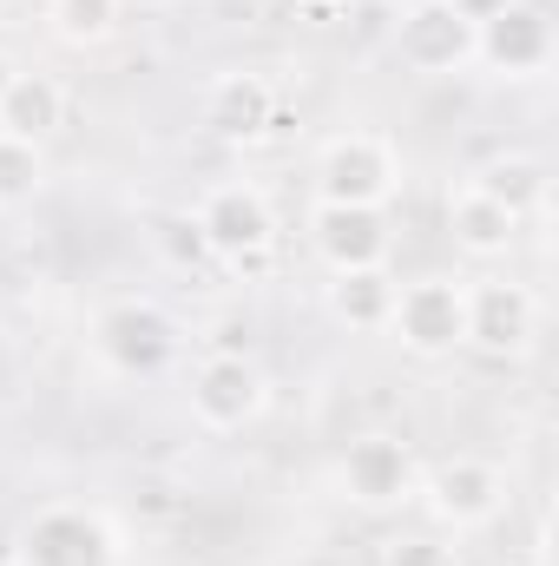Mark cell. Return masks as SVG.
I'll return each mask as SVG.
<instances>
[{"mask_svg": "<svg viewBox=\"0 0 559 566\" xmlns=\"http://www.w3.org/2000/svg\"><path fill=\"white\" fill-rule=\"evenodd\" d=\"M7 566H126V534L86 501H46L20 521Z\"/></svg>", "mask_w": 559, "mask_h": 566, "instance_id": "obj_2", "label": "cell"}, {"mask_svg": "<svg viewBox=\"0 0 559 566\" xmlns=\"http://www.w3.org/2000/svg\"><path fill=\"white\" fill-rule=\"evenodd\" d=\"M559 53L553 13L540 0H507L500 13H487L474 27V66H487L494 80H540Z\"/></svg>", "mask_w": 559, "mask_h": 566, "instance_id": "obj_9", "label": "cell"}, {"mask_svg": "<svg viewBox=\"0 0 559 566\" xmlns=\"http://www.w3.org/2000/svg\"><path fill=\"white\" fill-rule=\"evenodd\" d=\"M191 422L204 434H244L271 409V376L257 356H224V349H204L191 363Z\"/></svg>", "mask_w": 559, "mask_h": 566, "instance_id": "obj_7", "label": "cell"}, {"mask_svg": "<svg viewBox=\"0 0 559 566\" xmlns=\"http://www.w3.org/2000/svg\"><path fill=\"white\" fill-rule=\"evenodd\" d=\"M389 336H395L409 356H421V363H441V356L467 349V277L395 283Z\"/></svg>", "mask_w": 559, "mask_h": 566, "instance_id": "obj_8", "label": "cell"}, {"mask_svg": "<svg viewBox=\"0 0 559 566\" xmlns=\"http://www.w3.org/2000/svg\"><path fill=\"white\" fill-rule=\"evenodd\" d=\"M474 185H481L487 198H500L514 218H527V211L547 205V165H540L534 151H500V158H487V165L474 171Z\"/></svg>", "mask_w": 559, "mask_h": 566, "instance_id": "obj_17", "label": "cell"}, {"mask_svg": "<svg viewBox=\"0 0 559 566\" xmlns=\"http://www.w3.org/2000/svg\"><path fill=\"white\" fill-rule=\"evenodd\" d=\"M520 224L527 218H514L500 198H487L474 178L447 198V238L467 251V258H481V264H494V258H507L514 244H520Z\"/></svg>", "mask_w": 559, "mask_h": 566, "instance_id": "obj_14", "label": "cell"}, {"mask_svg": "<svg viewBox=\"0 0 559 566\" xmlns=\"http://www.w3.org/2000/svg\"><path fill=\"white\" fill-rule=\"evenodd\" d=\"M13 73H20V66H13V53L0 46V99H7V86H13Z\"/></svg>", "mask_w": 559, "mask_h": 566, "instance_id": "obj_24", "label": "cell"}, {"mask_svg": "<svg viewBox=\"0 0 559 566\" xmlns=\"http://www.w3.org/2000/svg\"><path fill=\"white\" fill-rule=\"evenodd\" d=\"M165 7H198V0H165Z\"/></svg>", "mask_w": 559, "mask_h": 566, "instance_id": "obj_25", "label": "cell"}, {"mask_svg": "<svg viewBox=\"0 0 559 566\" xmlns=\"http://www.w3.org/2000/svg\"><path fill=\"white\" fill-rule=\"evenodd\" d=\"M376 566H461V547L441 527H402L376 547Z\"/></svg>", "mask_w": 559, "mask_h": 566, "instance_id": "obj_20", "label": "cell"}, {"mask_svg": "<svg viewBox=\"0 0 559 566\" xmlns=\"http://www.w3.org/2000/svg\"><path fill=\"white\" fill-rule=\"evenodd\" d=\"M309 251L329 271H362V264H389L395 251V218L376 205H309Z\"/></svg>", "mask_w": 559, "mask_h": 566, "instance_id": "obj_12", "label": "cell"}, {"mask_svg": "<svg viewBox=\"0 0 559 566\" xmlns=\"http://www.w3.org/2000/svg\"><path fill=\"white\" fill-rule=\"evenodd\" d=\"M395 60L421 80H447L474 66V20H461L447 0H409L395 20Z\"/></svg>", "mask_w": 559, "mask_h": 566, "instance_id": "obj_10", "label": "cell"}, {"mask_svg": "<svg viewBox=\"0 0 559 566\" xmlns=\"http://www.w3.org/2000/svg\"><path fill=\"white\" fill-rule=\"evenodd\" d=\"M415 488H421L415 448L389 428L349 434V448L336 454V494L356 514H402V507H415Z\"/></svg>", "mask_w": 559, "mask_h": 566, "instance_id": "obj_5", "label": "cell"}, {"mask_svg": "<svg viewBox=\"0 0 559 566\" xmlns=\"http://www.w3.org/2000/svg\"><path fill=\"white\" fill-rule=\"evenodd\" d=\"M198 231H204V251L218 264H238V271H257L271 264L277 251V211H271V191L251 185V178H218L204 185V198L191 205Z\"/></svg>", "mask_w": 559, "mask_h": 566, "instance_id": "obj_4", "label": "cell"}, {"mask_svg": "<svg viewBox=\"0 0 559 566\" xmlns=\"http://www.w3.org/2000/svg\"><path fill=\"white\" fill-rule=\"evenodd\" d=\"M46 191V145L7 139L0 133V211H20Z\"/></svg>", "mask_w": 559, "mask_h": 566, "instance_id": "obj_19", "label": "cell"}, {"mask_svg": "<svg viewBox=\"0 0 559 566\" xmlns=\"http://www.w3.org/2000/svg\"><path fill=\"white\" fill-rule=\"evenodd\" d=\"M323 310H329L342 329H356V336L389 329V310H395V271H389V264L329 271V283H323Z\"/></svg>", "mask_w": 559, "mask_h": 566, "instance_id": "obj_15", "label": "cell"}, {"mask_svg": "<svg viewBox=\"0 0 559 566\" xmlns=\"http://www.w3.org/2000/svg\"><path fill=\"white\" fill-rule=\"evenodd\" d=\"M151 244H158V258L165 264H178V271H198L211 251H204V231H198V218L191 211H165L158 218V231H151Z\"/></svg>", "mask_w": 559, "mask_h": 566, "instance_id": "obj_21", "label": "cell"}, {"mask_svg": "<svg viewBox=\"0 0 559 566\" xmlns=\"http://www.w3.org/2000/svg\"><path fill=\"white\" fill-rule=\"evenodd\" d=\"M46 27L60 46H106L126 27V0H46Z\"/></svg>", "mask_w": 559, "mask_h": 566, "instance_id": "obj_18", "label": "cell"}, {"mask_svg": "<svg viewBox=\"0 0 559 566\" xmlns=\"http://www.w3.org/2000/svg\"><path fill=\"white\" fill-rule=\"evenodd\" d=\"M402 20V0H342V27L356 46H389Z\"/></svg>", "mask_w": 559, "mask_h": 566, "instance_id": "obj_22", "label": "cell"}, {"mask_svg": "<svg viewBox=\"0 0 559 566\" xmlns=\"http://www.w3.org/2000/svg\"><path fill=\"white\" fill-rule=\"evenodd\" d=\"M540 336V296L514 277L467 283V349L481 356H527Z\"/></svg>", "mask_w": 559, "mask_h": 566, "instance_id": "obj_11", "label": "cell"}, {"mask_svg": "<svg viewBox=\"0 0 559 566\" xmlns=\"http://www.w3.org/2000/svg\"><path fill=\"white\" fill-rule=\"evenodd\" d=\"M402 191V145L389 133L349 126L316 151V198L323 205H376L389 211Z\"/></svg>", "mask_w": 559, "mask_h": 566, "instance_id": "obj_6", "label": "cell"}, {"mask_svg": "<svg viewBox=\"0 0 559 566\" xmlns=\"http://www.w3.org/2000/svg\"><path fill=\"white\" fill-rule=\"evenodd\" d=\"M66 126V86L53 73H13L7 99H0V133L7 139H27V145H46L53 133Z\"/></svg>", "mask_w": 559, "mask_h": 566, "instance_id": "obj_16", "label": "cell"}, {"mask_svg": "<svg viewBox=\"0 0 559 566\" xmlns=\"http://www.w3.org/2000/svg\"><path fill=\"white\" fill-rule=\"evenodd\" d=\"M447 7H454L461 20H474V27H481V20H487V13H500L507 0H447Z\"/></svg>", "mask_w": 559, "mask_h": 566, "instance_id": "obj_23", "label": "cell"}, {"mask_svg": "<svg viewBox=\"0 0 559 566\" xmlns=\"http://www.w3.org/2000/svg\"><path fill=\"white\" fill-rule=\"evenodd\" d=\"M507 468L487 461V454H447L434 468H421V488H415V507L428 514V527L441 534H481L507 514Z\"/></svg>", "mask_w": 559, "mask_h": 566, "instance_id": "obj_3", "label": "cell"}, {"mask_svg": "<svg viewBox=\"0 0 559 566\" xmlns=\"http://www.w3.org/2000/svg\"><path fill=\"white\" fill-rule=\"evenodd\" d=\"M93 356L126 382H151L184 356V323L158 296H113L93 310Z\"/></svg>", "mask_w": 559, "mask_h": 566, "instance_id": "obj_1", "label": "cell"}, {"mask_svg": "<svg viewBox=\"0 0 559 566\" xmlns=\"http://www.w3.org/2000/svg\"><path fill=\"white\" fill-rule=\"evenodd\" d=\"M283 119V99L264 73H218L204 93V133L224 145H257L271 139Z\"/></svg>", "mask_w": 559, "mask_h": 566, "instance_id": "obj_13", "label": "cell"}]
</instances>
